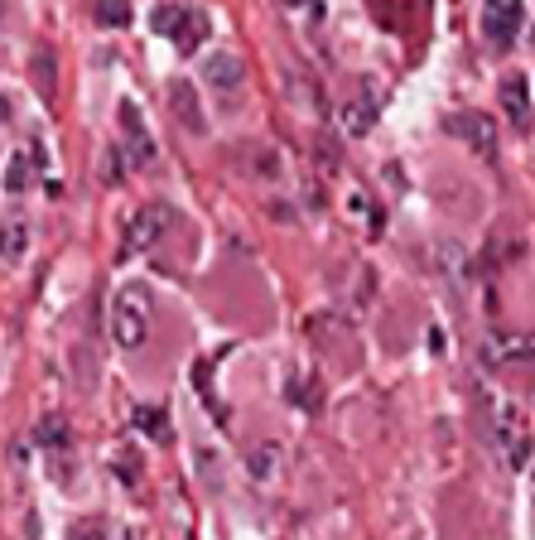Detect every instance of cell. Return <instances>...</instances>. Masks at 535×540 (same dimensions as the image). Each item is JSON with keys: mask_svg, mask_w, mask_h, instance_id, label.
<instances>
[{"mask_svg": "<svg viewBox=\"0 0 535 540\" xmlns=\"http://www.w3.org/2000/svg\"><path fill=\"white\" fill-rule=\"evenodd\" d=\"M111 338H116V348H126V352L150 343V295L145 290L126 285L116 295V304H111Z\"/></svg>", "mask_w": 535, "mask_h": 540, "instance_id": "1", "label": "cell"}, {"mask_svg": "<svg viewBox=\"0 0 535 540\" xmlns=\"http://www.w3.org/2000/svg\"><path fill=\"white\" fill-rule=\"evenodd\" d=\"M155 29H160L179 54H198V49H203V39L213 34L208 15H203V10H193V5H160V10H155Z\"/></svg>", "mask_w": 535, "mask_h": 540, "instance_id": "2", "label": "cell"}, {"mask_svg": "<svg viewBox=\"0 0 535 540\" xmlns=\"http://www.w3.org/2000/svg\"><path fill=\"white\" fill-rule=\"evenodd\" d=\"M492 444L497 454L511 463V468H526L531 459V434H526V415L516 410L511 401H497L492 405Z\"/></svg>", "mask_w": 535, "mask_h": 540, "instance_id": "3", "label": "cell"}, {"mask_svg": "<svg viewBox=\"0 0 535 540\" xmlns=\"http://www.w3.org/2000/svg\"><path fill=\"white\" fill-rule=\"evenodd\" d=\"M174 227V208L169 203H140L126 217V251H155Z\"/></svg>", "mask_w": 535, "mask_h": 540, "instance_id": "4", "label": "cell"}, {"mask_svg": "<svg viewBox=\"0 0 535 540\" xmlns=\"http://www.w3.org/2000/svg\"><path fill=\"white\" fill-rule=\"evenodd\" d=\"M521 25H526V0H482V34L497 49H507Z\"/></svg>", "mask_w": 535, "mask_h": 540, "instance_id": "5", "label": "cell"}, {"mask_svg": "<svg viewBox=\"0 0 535 540\" xmlns=\"http://www.w3.org/2000/svg\"><path fill=\"white\" fill-rule=\"evenodd\" d=\"M203 78H208V87L217 92V102H237L241 92H246V63H241V54L222 49V54L208 58Z\"/></svg>", "mask_w": 535, "mask_h": 540, "instance_id": "6", "label": "cell"}, {"mask_svg": "<svg viewBox=\"0 0 535 540\" xmlns=\"http://www.w3.org/2000/svg\"><path fill=\"white\" fill-rule=\"evenodd\" d=\"M449 135L463 140V145H468L473 155H482V160L497 150V126H492L482 111H458V116H449Z\"/></svg>", "mask_w": 535, "mask_h": 540, "instance_id": "7", "label": "cell"}, {"mask_svg": "<svg viewBox=\"0 0 535 540\" xmlns=\"http://www.w3.org/2000/svg\"><path fill=\"white\" fill-rule=\"evenodd\" d=\"M169 107H174V116H179V126H184L188 135L208 131V111H203V102H198V87H193V78H174V82H169Z\"/></svg>", "mask_w": 535, "mask_h": 540, "instance_id": "8", "label": "cell"}, {"mask_svg": "<svg viewBox=\"0 0 535 540\" xmlns=\"http://www.w3.org/2000/svg\"><path fill=\"white\" fill-rule=\"evenodd\" d=\"M497 102H502V116L511 126H521V131L531 126V82H526V73H507L497 87Z\"/></svg>", "mask_w": 535, "mask_h": 540, "instance_id": "9", "label": "cell"}, {"mask_svg": "<svg viewBox=\"0 0 535 540\" xmlns=\"http://www.w3.org/2000/svg\"><path fill=\"white\" fill-rule=\"evenodd\" d=\"M121 131H126V140H131L135 164H155V140H150V131H145V121L135 116L131 102H121Z\"/></svg>", "mask_w": 535, "mask_h": 540, "instance_id": "10", "label": "cell"}, {"mask_svg": "<svg viewBox=\"0 0 535 540\" xmlns=\"http://www.w3.org/2000/svg\"><path fill=\"white\" fill-rule=\"evenodd\" d=\"M92 20L102 29H126L131 25V0H92Z\"/></svg>", "mask_w": 535, "mask_h": 540, "instance_id": "11", "label": "cell"}, {"mask_svg": "<svg viewBox=\"0 0 535 540\" xmlns=\"http://www.w3.org/2000/svg\"><path fill=\"white\" fill-rule=\"evenodd\" d=\"M135 430L145 434V439H155V444H169V420H164V410H155V405H140L135 410Z\"/></svg>", "mask_w": 535, "mask_h": 540, "instance_id": "12", "label": "cell"}, {"mask_svg": "<svg viewBox=\"0 0 535 540\" xmlns=\"http://www.w3.org/2000/svg\"><path fill=\"white\" fill-rule=\"evenodd\" d=\"M25 246H29V227H25V222H5V227H0V256H5V261H20V256H25Z\"/></svg>", "mask_w": 535, "mask_h": 540, "instance_id": "13", "label": "cell"}, {"mask_svg": "<svg viewBox=\"0 0 535 540\" xmlns=\"http://www.w3.org/2000/svg\"><path fill=\"white\" fill-rule=\"evenodd\" d=\"M275 459H280V449H275V444H261V449L246 454V473H251L256 483H266V478H275Z\"/></svg>", "mask_w": 535, "mask_h": 540, "instance_id": "14", "label": "cell"}, {"mask_svg": "<svg viewBox=\"0 0 535 540\" xmlns=\"http://www.w3.org/2000/svg\"><path fill=\"white\" fill-rule=\"evenodd\" d=\"M343 126H348V135H367L376 126V102H352L343 111Z\"/></svg>", "mask_w": 535, "mask_h": 540, "instance_id": "15", "label": "cell"}, {"mask_svg": "<svg viewBox=\"0 0 535 540\" xmlns=\"http://www.w3.org/2000/svg\"><path fill=\"white\" fill-rule=\"evenodd\" d=\"M290 405H304V410H319V381L314 377H290Z\"/></svg>", "mask_w": 535, "mask_h": 540, "instance_id": "16", "label": "cell"}, {"mask_svg": "<svg viewBox=\"0 0 535 540\" xmlns=\"http://www.w3.org/2000/svg\"><path fill=\"white\" fill-rule=\"evenodd\" d=\"M39 160V155H34ZM34 160H25V150H15V160H10V189H25L29 174H34Z\"/></svg>", "mask_w": 535, "mask_h": 540, "instance_id": "17", "label": "cell"}, {"mask_svg": "<svg viewBox=\"0 0 535 540\" xmlns=\"http://www.w3.org/2000/svg\"><path fill=\"white\" fill-rule=\"evenodd\" d=\"M39 439H44V444H54V449H68V439H73V434H68V425H58V420H44Z\"/></svg>", "mask_w": 535, "mask_h": 540, "instance_id": "18", "label": "cell"}, {"mask_svg": "<svg viewBox=\"0 0 535 540\" xmlns=\"http://www.w3.org/2000/svg\"><path fill=\"white\" fill-rule=\"evenodd\" d=\"M63 540H107V531H102L97 521H78V526H73Z\"/></svg>", "mask_w": 535, "mask_h": 540, "instance_id": "19", "label": "cell"}, {"mask_svg": "<svg viewBox=\"0 0 535 540\" xmlns=\"http://www.w3.org/2000/svg\"><path fill=\"white\" fill-rule=\"evenodd\" d=\"M34 68H39V87H44V92H54V58L34 54Z\"/></svg>", "mask_w": 535, "mask_h": 540, "instance_id": "20", "label": "cell"}, {"mask_svg": "<svg viewBox=\"0 0 535 540\" xmlns=\"http://www.w3.org/2000/svg\"><path fill=\"white\" fill-rule=\"evenodd\" d=\"M0 121H10V107H5V97H0Z\"/></svg>", "mask_w": 535, "mask_h": 540, "instance_id": "21", "label": "cell"}, {"mask_svg": "<svg viewBox=\"0 0 535 540\" xmlns=\"http://www.w3.org/2000/svg\"><path fill=\"white\" fill-rule=\"evenodd\" d=\"M526 487H531V502H535V468H531V483H526Z\"/></svg>", "mask_w": 535, "mask_h": 540, "instance_id": "22", "label": "cell"}]
</instances>
